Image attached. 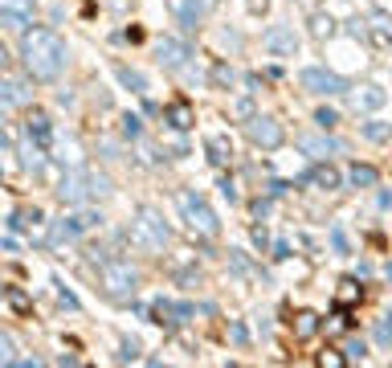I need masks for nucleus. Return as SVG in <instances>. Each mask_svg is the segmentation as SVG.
<instances>
[{"label": "nucleus", "instance_id": "obj_37", "mask_svg": "<svg viewBox=\"0 0 392 368\" xmlns=\"http://www.w3.org/2000/svg\"><path fill=\"white\" fill-rule=\"evenodd\" d=\"M58 151H62L58 160H70V164H78V160H82V156H78V144H62Z\"/></svg>", "mask_w": 392, "mask_h": 368}, {"label": "nucleus", "instance_id": "obj_42", "mask_svg": "<svg viewBox=\"0 0 392 368\" xmlns=\"http://www.w3.org/2000/svg\"><path fill=\"white\" fill-rule=\"evenodd\" d=\"M266 242H270V237H266V229H254V246H258V250H266Z\"/></svg>", "mask_w": 392, "mask_h": 368}, {"label": "nucleus", "instance_id": "obj_16", "mask_svg": "<svg viewBox=\"0 0 392 368\" xmlns=\"http://www.w3.org/2000/svg\"><path fill=\"white\" fill-rule=\"evenodd\" d=\"M364 33L372 37L376 50L392 45V17H388V13H372V17H368V25H364Z\"/></svg>", "mask_w": 392, "mask_h": 368}, {"label": "nucleus", "instance_id": "obj_10", "mask_svg": "<svg viewBox=\"0 0 392 368\" xmlns=\"http://www.w3.org/2000/svg\"><path fill=\"white\" fill-rule=\"evenodd\" d=\"M261 41H266V50L274 53V58H294V53H298V33H294V25H270Z\"/></svg>", "mask_w": 392, "mask_h": 368}, {"label": "nucleus", "instance_id": "obj_30", "mask_svg": "<svg viewBox=\"0 0 392 368\" xmlns=\"http://www.w3.org/2000/svg\"><path fill=\"white\" fill-rule=\"evenodd\" d=\"M331 29H335V21H331V17H323V13H319V17L310 21V33H315V37H331Z\"/></svg>", "mask_w": 392, "mask_h": 368}, {"label": "nucleus", "instance_id": "obj_7", "mask_svg": "<svg viewBox=\"0 0 392 368\" xmlns=\"http://www.w3.org/2000/svg\"><path fill=\"white\" fill-rule=\"evenodd\" d=\"M298 82H303V90L319 94V99H335V94H347V82H343L339 74L323 70V66H307L303 74H298Z\"/></svg>", "mask_w": 392, "mask_h": 368}, {"label": "nucleus", "instance_id": "obj_34", "mask_svg": "<svg viewBox=\"0 0 392 368\" xmlns=\"http://www.w3.org/2000/svg\"><path fill=\"white\" fill-rule=\"evenodd\" d=\"M364 135H368V139H392V127H376V123H364Z\"/></svg>", "mask_w": 392, "mask_h": 368}, {"label": "nucleus", "instance_id": "obj_39", "mask_svg": "<svg viewBox=\"0 0 392 368\" xmlns=\"http://www.w3.org/2000/svg\"><path fill=\"white\" fill-rule=\"evenodd\" d=\"M376 335H380L384 344H392V319H380V323H376Z\"/></svg>", "mask_w": 392, "mask_h": 368}, {"label": "nucleus", "instance_id": "obj_27", "mask_svg": "<svg viewBox=\"0 0 392 368\" xmlns=\"http://www.w3.org/2000/svg\"><path fill=\"white\" fill-rule=\"evenodd\" d=\"M315 364H319V368H343V364H347V356H343V352H335V348H327V352H319V356H315Z\"/></svg>", "mask_w": 392, "mask_h": 368}, {"label": "nucleus", "instance_id": "obj_31", "mask_svg": "<svg viewBox=\"0 0 392 368\" xmlns=\"http://www.w3.org/2000/svg\"><path fill=\"white\" fill-rule=\"evenodd\" d=\"M0 364H16V348L4 332H0Z\"/></svg>", "mask_w": 392, "mask_h": 368}, {"label": "nucleus", "instance_id": "obj_25", "mask_svg": "<svg viewBox=\"0 0 392 368\" xmlns=\"http://www.w3.org/2000/svg\"><path fill=\"white\" fill-rule=\"evenodd\" d=\"M119 78H123V86H131L135 94H147V78L139 74V70H131V66H119Z\"/></svg>", "mask_w": 392, "mask_h": 368}, {"label": "nucleus", "instance_id": "obj_14", "mask_svg": "<svg viewBox=\"0 0 392 368\" xmlns=\"http://www.w3.org/2000/svg\"><path fill=\"white\" fill-rule=\"evenodd\" d=\"M188 315H192L188 303H168V299L151 303V323H160V328H176L180 319H188Z\"/></svg>", "mask_w": 392, "mask_h": 368}, {"label": "nucleus", "instance_id": "obj_2", "mask_svg": "<svg viewBox=\"0 0 392 368\" xmlns=\"http://www.w3.org/2000/svg\"><path fill=\"white\" fill-rule=\"evenodd\" d=\"M98 283H102V295L114 303H131L139 295V270L131 266L127 258H107L102 270H98Z\"/></svg>", "mask_w": 392, "mask_h": 368}, {"label": "nucleus", "instance_id": "obj_17", "mask_svg": "<svg viewBox=\"0 0 392 368\" xmlns=\"http://www.w3.org/2000/svg\"><path fill=\"white\" fill-rule=\"evenodd\" d=\"M384 102H388V94H384L380 86H372V82L359 86V90H352V107H356V111H380Z\"/></svg>", "mask_w": 392, "mask_h": 368}, {"label": "nucleus", "instance_id": "obj_11", "mask_svg": "<svg viewBox=\"0 0 392 368\" xmlns=\"http://www.w3.org/2000/svg\"><path fill=\"white\" fill-rule=\"evenodd\" d=\"M33 13H37V0H0V25L4 29H21L25 33Z\"/></svg>", "mask_w": 392, "mask_h": 368}, {"label": "nucleus", "instance_id": "obj_9", "mask_svg": "<svg viewBox=\"0 0 392 368\" xmlns=\"http://www.w3.org/2000/svg\"><path fill=\"white\" fill-rule=\"evenodd\" d=\"M212 4H217V0H168V13H172L184 29H200V25L209 21Z\"/></svg>", "mask_w": 392, "mask_h": 368}, {"label": "nucleus", "instance_id": "obj_3", "mask_svg": "<svg viewBox=\"0 0 392 368\" xmlns=\"http://www.w3.org/2000/svg\"><path fill=\"white\" fill-rule=\"evenodd\" d=\"M176 209H180V217H184V225L192 229V234L200 237H217L221 234V217L212 213V205L196 193V188H180L176 193Z\"/></svg>", "mask_w": 392, "mask_h": 368}, {"label": "nucleus", "instance_id": "obj_41", "mask_svg": "<svg viewBox=\"0 0 392 368\" xmlns=\"http://www.w3.org/2000/svg\"><path fill=\"white\" fill-rule=\"evenodd\" d=\"M331 246H335L339 254H347V237H343V229H335V234H331Z\"/></svg>", "mask_w": 392, "mask_h": 368}, {"label": "nucleus", "instance_id": "obj_18", "mask_svg": "<svg viewBox=\"0 0 392 368\" xmlns=\"http://www.w3.org/2000/svg\"><path fill=\"white\" fill-rule=\"evenodd\" d=\"M290 328H294V340H315L319 328H323V319L315 315V311H298V315L290 319Z\"/></svg>", "mask_w": 392, "mask_h": 368}, {"label": "nucleus", "instance_id": "obj_12", "mask_svg": "<svg viewBox=\"0 0 392 368\" xmlns=\"http://www.w3.org/2000/svg\"><path fill=\"white\" fill-rule=\"evenodd\" d=\"M94 225H102V217L98 213H78V217H65L53 225V242H74V237H82L86 229H94Z\"/></svg>", "mask_w": 392, "mask_h": 368}, {"label": "nucleus", "instance_id": "obj_19", "mask_svg": "<svg viewBox=\"0 0 392 368\" xmlns=\"http://www.w3.org/2000/svg\"><path fill=\"white\" fill-rule=\"evenodd\" d=\"M307 184H315V188H327V193H331V188H339V172L327 164V160H319V164L307 172Z\"/></svg>", "mask_w": 392, "mask_h": 368}, {"label": "nucleus", "instance_id": "obj_6", "mask_svg": "<svg viewBox=\"0 0 392 368\" xmlns=\"http://www.w3.org/2000/svg\"><path fill=\"white\" fill-rule=\"evenodd\" d=\"M90 197H94V180H90V172H86V168L74 164L62 180H58V201H62V205H86Z\"/></svg>", "mask_w": 392, "mask_h": 368}, {"label": "nucleus", "instance_id": "obj_15", "mask_svg": "<svg viewBox=\"0 0 392 368\" xmlns=\"http://www.w3.org/2000/svg\"><path fill=\"white\" fill-rule=\"evenodd\" d=\"M298 151L303 156H310V160H327V156H335L339 151V144L331 139V135H298Z\"/></svg>", "mask_w": 392, "mask_h": 368}, {"label": "nucleus", "instance_id": "obj_22", "mask_svg": "<svg viewBox=\"0 0 392 368\" xmlns=\"http://www.w3.org/2000/svg\"><path fill=\"white\" fill-rule=\"evenodd\" d=\"M25 131H29V139H37V144H45L49 135H53V123H49V115H41V111H33L29 123H25Z\"/></svg>", "mask_w": 392, "mask_h": 368}, {"label": "nucleus", "instance_id": "obj_13", "mask_svg": "<svg viewBox=\"0 0 392 368\" xmlns=\"http://www.w3.org/2000/svg\"><path fill=\"white\" fill-rule=\"evenodd\" d=\"M163 123H168L172 131H192V127H196V111H192V102H188V99L168 102V107H163Z\"/></svg>", "mask_w": 392, "mask_h": 368}, {"label": "nucleus", "instance_id": "obj_40", "mask_svg": "<svg viewBox=\"0 0 392 368\" xmlns=\"http://www.w3.org/2000/svg\"><path fill=\"white\" fill-rule=\"evenodd\" d=\"M58 299H62L65 307H74V311H78V299H74V295H70V291H65L62 283H58Z\"/></svg>", "mask_w": 392, "mask_h": 368}, {"label": "nucleus", "instance_id": "obj_21", "mask_svg": "<svg viewBox=\"0 0 392 368\" xmlns=\"http://www.w3.org/2000/svg\"><path fill=\"white\" fill-rule=\"evenodd\" d=\"M29 99V90L21 82H9V78H0V115L4 111H13V107H21V102Z\"/></svg>", "mask_w": 392, "mask_h": 368}, {"label": "nucleus", "instance_id": "obj_24", "mask_svg": "<svg viewBox=\"0 0 392 368\" xmlns=\"http://www.w3.org/2000/svg\"><path fill=\"white\" fill-rule=\"evenodd\" d=\"M347 180L356 184V188H376V184H380V172H376L372 164H352Z\"/></svg>", "mask_w": 392, "mask_h": 368}, {"label": "nucleus", "instance_id": "obj_1", "mask_svg": "<svg viewBox=\"0 0 392 368\" xmlns=\"http://www.w3.org/2000/svg\"><path fill=\"white\" fill-rule=\"evenodd\" d=\"M21 62L37 82H53L70 66V50L53 29H25L21 33Z\"/></svg>", "mask_w": 392, "mask_h": 368}, {"label": "nucleus", "instance_id": "obj_20", "mask_svg": "<svg viewBox=\"0 0 392 368\" xmlns=\"http://www.w3.org/2000/svg\"><path fill=\"white\" fill-rule=\"evenodd\" d=\"M205 151H209V160L217 168H225L229 160H233V144H229V135H209V139H205Z\"/></svg>", "mask_w": 392, "mask_h": 368}, {"label": "nucleus", "instance_id": "obj_33", "mask_svg": "<svg viewBox=\"0 0 392 368\" xmlns=\"http://www.w3.org/2000/svg\"><path fill=\"white\" fill-rule=\"evenodd\" d=\"M343 356H347V360H364V356H368V348H364V340H352V344L343 348Z\"/></svg>", "mask_w": 392, "mask_h": 368}, {"label": "nucleus", "instance_id": "obj_26", "mask_svg": "<svg viewBox=\"0 0 392 368\" xmlns=\"http://www.w3.org/2000/svg\"><path fill=\"white\" fill-rule=\"evenodd\" d=\"M21 164H25V168H41V164H45V156H41V148H37L33 139L21 148Z\"/></svg>", "mask_w": 392, "mask_h": 368}, {"label": "nucleus", "instance_id": "obj_28", "mask_svg": "<svg viewBox=\"0 0 392 368\" xmlns=\"http://www.w3.org/2000/svg\"><path fill=\"white\" fill-rule=\"evenodd\" d=\"M4 299H9V307H13L16 315H29V295H25V291H9V295H4Z\"/></svg>", "mask_w": 392, "mask_h": 368}, {"label": "nucleus", "instance_id": "obj_8", "mask_svg": "<svg viewBox=\"0 0 392 368\" xmlns=\"http://www.w3.org/2000/svg\"><path fill=\"white\" fill-rule=\"evenodd\" d=\"M156 58H160V66L168 74H188L192 70V50L184 41H176V37H160L156 41Z\"/></svg>", "mask_w": 392, "mask_h": 368}, {"label": "nucleus", "instance_id": "obj_32", "mask_svg": "<svg viewBox=\"0 0 392 368\" xmlns=\"http://www.w3.org/2000/svg\"><path fill=\"white\" fill-rule=\"evenodd\" d=\"M315 123H319L323 131H331V127L339 123V115H335V111H327V107H319V111H315Z\"/></svg>", "mask_w": 392, "mask_h": 368}, {"label": "nucleus", "instance_id": "obj_36", "mask_svg": "<svg viewBox=\"0 0 392 368\" xmlns=\"http://www.w3.org/2000/svg\"><path fill=\"white\" fill-rule=\"evenodd\" d=\"M212 82H217V86H233V70L217 66V70H212Z\"/></svg>", "mask_w": 392, "mask_h": 368}, {"label": "nucleus", "instance_id": "obj_29", "mask_svg": "<svg viewBox=\"0 0 392 368\" xmlns=\"http://www.w3.org/2000/svg\"><path fill=\"white\" fill-rule=\"evenodd\" d=\"M90 180H94V197H111L114 193V184H111L107 172H90Z\"/></svg>", "mask_w": 392, "mask_h": 368}, {"label": "nucleus", "instance_id": "obj_4", "mask_svg": "<svg viewBox=\"0 0 392 368\" xmlns=\"http://www.w3.org/2000/svg\"><path fill=\"white\" fill-rule=\"evenodd\" d=\"M168 242H172L168 221H163L151 205H143V209L135 213V221H131V246H139V250H147V254H163Z\"/></svg>", "mask_w": 392, "mask_h": 368}, {"label": "nucleus", "instance_id": "obj_5", "mask_svg": "<svg viewBox=\"0 0 392 368\" xmlns=\"http://www.w3.org/2000/svg\"><path fill=\"white\" fill-rule=\"evenodd\" d=\"M245 139L261 151H278L286 144V127H282L274 115H249L245 119Z\"/></svg>", "mask_w": 392, "mask_h": 368}, {"label": "nucleus", "instance_id": "obj_38", "mask_svg": "<svg viewBox=\"0 0 392 368\" xmlns=\"http://www.w3.org/2000/svg\"><path fill=\"white\" fill-rule=\"evenodd\" d=\"M123 135H127V139H139V119H135V115L123 119Z\"/></svg>", "mask_w": 392, "mask_h": 368}, {"label": "nucleus", "instance_id": "obj_35", "mask_svg": "<svg viewBox=\"0 0 392 368\" xmlns=\"http://www.w3.org/2000/svg\"><path fill=\"white\" fill-rule=\"evenodd\" d=\"M119 360H139V340H123V352Z\"/></svg>", "mask_w": 392, "mask_h": 368}, {"label": "nucleus", "instance_id": "obj_23", "mask_svg": "<svg viewBox=\"0 0 392 368\" xmlns=\"http://www.w3.org/2000/svg\"><path fill=\"white\" fill-rule=\"evenodd\" d=\"M359 299H364L359 283H356V278H343V283H339V291H335V307L343 311V307H356Z\"/></svg>", "mask_w": 392, "mask_h": 368}]
</instances>
